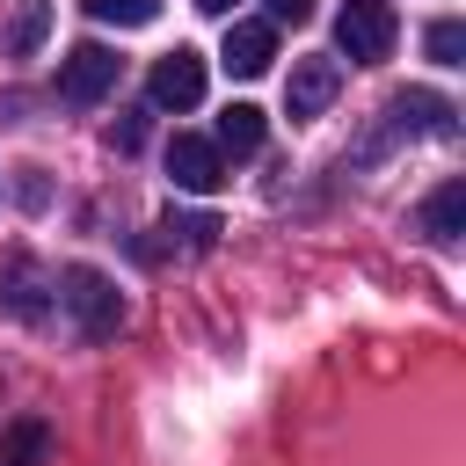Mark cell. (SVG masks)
<instances>
[{
  "label": "cell",
  "instance_id": "cell-5",
  "mask_svg": "<svg viewBox=\"0 0 466 466\" xmlns=\"http://www.w3.org/2000/svg\"><path fill=\"white\" fill-rule=\"evenodd\" d=\"M167 175H175V189H189V197H211V189L226 182V153H218L211 138H189V131H175V146H167Z\"/></svg>",
  "mask_w": 466,
  "mask_h": 466
},
{
  "label": "cell",
  "instance_id": "cell-9",
  "mask_svg": "<svg viewBox=\"0 0 466 466\" xmlns=\"http://www.w3.org/2000/svg\"><path fill=\"white\" fill-rule=\"evenodd\" d=\"M386 116H393L400 131H437V138H451V131H459V124H451L459 109H451L444 95H422V87H415V95H393V102H386Z\"/></svg>",
  "mask_w": 466,
  "mask_h": 466
},
{
  "label": "cell",
  "instance_id": "cell-13",
  "mask_svg": "<svg viewBox=\"0 0 466 466\" xmlns=\"http://www.w3.org/2000/svg\"><path fill=\"white\" fill-rule=\"evenodd\" d=\"M0 306H7L15 320H36V269H29V262H7V269H0Z\"/></svg>",
  "mask_w": 466,
  "mask_h": 466
},
{
  "label": "cell",
  "instance_id": "cell-11",
  "mask_svg": "<svg viewBox=\"0 0 466 466\" xmlns=\"http://www.w3.org/2000/svg\"><path fill=\"white\" fill-rule=\"evenodd\" d=\"M44 451H51V430L36 415H22V422L0 430V466H44Z\"/></svg>",
  "mask_w": 466,
  "mask_h": 466
},
{
  "label": "cell",
  "instance_id": "cell-12",
  "mask_svg": "<svg viewBox=\"0 0 466 466\" xmlns=\"http://www.w3.org/2000/svg\"><path fill=\"white\" fill-rule=\"evenodd\" d=\"M44 36H51V7H44V0H22L15 29H7V51H15V58H36V51H44Z\"/></svg>",
  "mask_w": 466,
  "mask_h": 466
},
{
  "label": "cell",
  "instance_id": "cell-10",
  "mask_svg": "<svg viewBox=\"0 0 466 466\" xmlns=\"http://www.w3.org/2000/svg\"><path fill=\"white\" fill-rule=\"evenodd\" d=\"M211 146H218V153H233V160H240V153H255V146H262V109H255V102H226V109H218V138H211Z\"/></svg>",
  "mask_w": 466,
  "mask_h": 466
},
{
  "label": "cell",
  "instance_id": "cell-3",
  "mask_svg": "<svg viewBox=\"0 0 466 466\" xmlns=\"http://www.w3.org/2000/svg\"><path fill=\"white\" fill-rule=\"evenodd\" d=\"M109 87H116V51H102V44H73V51L58 58V95H66L73 109L102 102Z\"/></svg>",
  "mask_w": 466,
  "mask_h": 466
},
{
  "label": "cell",
  "instance_id": "cell-19",
  "mask_svg": "<svg viewBox=\"0 0 466 466\" xmlns=\"http://www.w3.org/2000/svg\"><path fill=\"white\" fill-rule=\"evenodd\" d=\"M197 7H204V15H226V7H233V0H197Z\"/></svg>",
  "mask_w": 466,
  "mask_h": 466
},
{
  "label": "cell",
  "instance_id": "cell-8",
  "mask_svg": "<svg viewBox=\"0 0 466 466\" xmlns=\"http://www.w3.org/2000/svg\"><path fill=\"white\" fill-rule=\"evenodd\" d=\"M415 226H422L437 248H459V233H466V182H437Z\"/></svg>",
  "mask_w": 466,
  "mask_h": 466
},
{
  "label": "cell",
  "instance_id": "cell-16",
  "mask_svg": "<svg viewBox=\"0 0 466 466\" xmlns=\"http://www.w3.org/2000/svg\"><path fill=\"white\" fill-rule=\"evenodd\" d=\"M167 233H182L189 248H211V233H218V218H204V211H197V218H167Z\"/></svg>",
  "mask_w": 466,
  "mask_h": 466
},
{
  "label": "cell",
  "instance_id": "cell-15",
  "mask_svg": "<svg viewBox=\"0 0 466 466\" xmlns=\"http://www.w3.org/2000/svg\"><path fill=\"white\" fill-rule=\"evenodd\" d=\"M422 51H430L437 66H466V22H459V15H444V22H430V36H422Z\"/></svg>",
  "mask_w": 466,
  "mask_h": 466
},
{
  "label": "cell",
  "instance_id": "cell-18",
  "mask_svg": "<svg viewBox=\"0 0 466 466\" xmlns=\"http://www.w3.org/2000/svg\"><path fill=\"white\" fill-rule=\"evenodd\" d=\"M269 15H277V22H306V15H313V0H269Z\"/></svg>",
  "mask_w": 466,
  "mask_h": 466
},
{
  "label": "cell",
  "instance_id": "cell-2",
  "mask_svg": "<svg viewBox=\"0 0 466 466\" xmlns=\"http://www.w3.org/2000/svg\"><path fill=\"white\" fill-rule=\"evenodd\" d=\"M335 44H342L357 66L393 58V44H400V15H393V0H350V7L335 15Z\"/></svg>",
  "mask_w": 466,
  "mask_h": 466
},
{
  "label": "cell",
  "instance_id": "cell-17",
  "mask_svg": "<svg viewBox=\"0 0 466 466\" xmlns=\"http://www.w3.org/2000/svg\"><path fill=\"white\" fill-rule=\"evenodd\" d=\"M109 138H116V146H124V153H131V146H138V138H146V109H124V116H116V124H109Z\"/></svg>",
  "mask_w": 466,
  "mask_h": 466
},
{
  "label": "cell",
  "instance_id": "cell-1",
  "mask_svg": "<svg viewBox=\"0 0 466 466\" xmlns=\"http://www.w3.org/2000/svg\"><path fill=\"white\" fill-rule=\"evenodd\" d=\"M58 284H66L58 299L73 306V320H80V335H87V342H109V335L124 328V299H116V284H109L102 269H87V262H73V269H66Z\"/></svg>",
  "mask_w": 466,
  "mask_h": 466
},
{
  "label": "cell",
  "instance_id": "cell-4",
  "mask_svg": "<svg viewBox=\"0 0 466 466\" xmlns=\"http://www.w3.org/2000/svg\"><path fill=\"white\" fill-rule=\"evenodd\" d=\"M146 95H153V109H197V102H204V58L175 44L167 58H153Z\"/></svg>",
  "mask_w": 466,
  "mask_h": 466
},
{
  "label": "cell",
  "instance_id": "cell-7",
  "mask_svg": "<svg viewBox=\"0 0 466 466\" xmlns=\"http://www.w3.org/2000/svg\"><path fill=\"white\" fill-rule=\"evenodd\" d=\"M218 58H226V73L255 80V73H269V58H277V29H269V22H233Z\"/></svg>",
  "mask_w": 466,
  "mask_h": 466
},
{
  "label": "cell",
  "instance_id": "cell-6",
  "mask_svg": "<svg viewBox=\"0 0 466 466\" xmlns=\"http://www.w3.org/2000/svg\"><path fill=\"white\" fill-rule=\"evenodd\" d=\"M335 87H342L335 58H299L291 80H284V109H291V116H320V109L335 102Z\"/></svg>",
  "mask_w": 466,
  "mask_h": 466
},
{
  "label": "cell",
  "instance_id": "cell-14",
  "mask_svg": "<svg viewBox=\"0 0 466 466\" xmlns=\"http://www.w3.org/2000/svg\"><path fill=\"white\" fill-rule=\"evenodd\" d=\"M95 22H116V29H146V22H160V0H80Z\"/></svg>",
  "mask_w": 466,
  "mask_h": 466
}]
</instances>
